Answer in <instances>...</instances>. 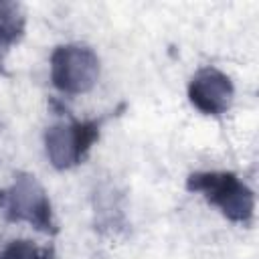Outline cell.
Instances as JSON below:
<instances>
[{
    "label": "cell",
    "instance_id": "1",
    "mask_svg": "<svg viewBox=\"0 0 259 259\" xmlns=\"http://www.w3.org/2000/svg\"><path fill=\"white\" fill-rule=\"evenodd\" d=\"M188 190L200 192L233 223H249L255 212L253 190L233 172H194L186 182Z\"/></svg>",
    "mask_w": 259,
    "mask_h": 259
},
{
    "label": "cell",
    "instance_id": "2",
    "mask_svg": "<svg viewBox=\"0 0 259 259\" xmlns=\"http://www.w3.org/2000/svg\"><path fill=\"white\" fill-rule=\"evenodd\" d=\"M99 77V57L85 45H61L51 55V81L67 93H87Z\"/></svg>",
    "mask_w": 259,
    "mask_h": 259
},
{
    "label": "cell",
    "instance_id": "3",
    "mask_svg": "<svg viewBox=\"0 0 259 259\" xmlns=\"http://www.w3.org/2000/svg\"><path fill=\"white\" fill-rule=\"evenodd\" d=\"M99 138L97 121H61L47 130L45 148L47 158L57 170H67L77 166L93 142Z\"/></svg>",
    "mask_w": 259,
    "mask_h": 259
},
{
    "label": "cell",
    "instance_id": "4",
    "mask_svg": "<svg viewBox=\"0 0 259 259\" xmlns=\"http://www.w3.org/2000/svg\"><path fill=\"white\" fill-rule=\"evenodd\" d=\"M6 208L10 221H24L42 233L55 231L51 200L40 182L30 174H18L6 192Z\"/></svg>",
    "mask_w": 259,
    "mask_h": 259
},
{
    "label": "cell",
    "instance_id": "5",
    "mask_svg": "<svg viewBox=\"0 0 259 259\" xmlns=\"http://www.w3.org/2000/svg\"><path fill=\"white\" fill-rule=\"evenodd\" d=\"M233 83L229 75L214 67L198 69L188 85V99L190 103L204 115H221L233 103Z\"/></svg>",
    "mask_w": 259,
    "mask_h": 259
},
{
    "label": "cell",
    "instance_id": "6",
    "mask_svg": "<svg viewBox=\"0 0 259 259\" xmlns=\"http://www.w3.org/2000/svg\"><path fill=\"white\" fill-rule=\"evenodd\" d=\"M24 28V18L16 12L12 4H0V47H8L20 38Z\"/></svg>",
    "mask_w": 259,
    "mask_h": 259
},
{
    "label": "cell",
    "instance_id": "7",
    "mask_svg": "<svg viewBox=\"0 0 259 259\" xmlns=\"http://www.w3.org/2000/svg\"><path fill=\"white\" fill-rule=\"evenodd\" d=\"M0 259H47V253L34 247L30 241H12Z\"/></svg>",
    "mask_w": 259,
    "mask_h": 259
},
{
    "label": "cell",
    "instance_id": "8",
    "mask_svg": "<svg viewBox=\"0 0 259 259\" xmlns=\"http://www.w3.org/2000/svg\"><path fill=\"white\" fill-rule=\"evenodd\" d=\"M4 198H6V194H4V192H0V204H2V200H4Z\"/></svg>",
    "mask_w": 259,
    "mask_h": 259
}]
</instances>
